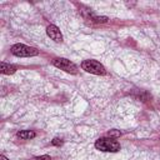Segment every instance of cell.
Segmentation results:
<instances>
[{
	"mask_svg": "<svg viewBox=\"0 0 160 160\" xmlns=\"http://www.w3.org/2000/svg\"><path fill=\"white\" fill-rule=\"evenodd\" d=\"M95 148L105 152H116L120 150V144L112 138H100L95 141Z\"/></svg>",
	"mask_w": 160,
	"mask_h": 160,
	"instance_id": "1",
	"label": "cell"
},
{
	"mask_svg": "<svg viewBox=\"0 0 160 160\" xmlns=\"http://www.w3.org/2000/svg\"><path fill=\"white\" fill-rule=\"evenodd\" d=\"M11 54L19 58H29V56H35L39 54L38 49L24 45V44H15L11 46Z\"/></svg>",
	"mask_w": 160,
	"mask_h": 160,
	"instance_id": "2",
	"label": "cell"
},
{
	"mask_svg": "<svg viewBox=\"0 0 160 160\" xmlns=\"http://www.w3.org/2000/svg\"><path fill=\"white\" fill-rule=\"evenodd\" d=\"M81 68H82V70H85L90 74H95V75H105L106 74V70H105L104 65L100 64L96 60H92V59L84 60L81 62Z\"/></svg>",
	"mask_w": 160,
	"mask_h": 160,
	"instance_id": "3",
	"label": "cell"
},
{
	"mask_svg": "<svg viewBox=\"0 0 160 160\" xmlns=\"http://www.w3.org/2000/svg\"><path fill=\"white\" fill-rule=\"evenodd\" d=\"M52 64H54V66H56L58 69H60V70H64V71H66V72H70V74H78V66L72 62V61H70V60H68V59H65V58H55L54 60H52Z\"/></svg>",
	"mask_w": 160,
	"mask_h": 160,
	"instance_id": "4",
	"label": "cell"
},
{
	"mask_svg": "<svg viewBox=\"0 0 160 160\" xmlns=\"http://www.w3.org/2000/svg\"><path fill=\"white\" fill-rule=\"evenodd\" d=\"M46 34H48V36L51 39V40H54L55 42H61L62 41V35H61V31H60V29L56 26V25H48V28H46Z\"/></svg>",
	"mask_w": 160,
	"mask_h": 160,
	"instance_id": "5",
	"label": "cell"
},
{
	"mask_svg": "<svg viewBox=\"0 0 160 160\" xmlns=\"http://www.w3.org/2000/svg\"><path fill=\"white\" fill-rule=\"evenodd\" d=\"M0 66H1V74H4V75H11V74H14L16 71V68L14 65L6 64L4 61L0 64Z\"/></svg>",
	"mask_w": 160,
	"mask_h": 160,
	"instance_id": "6",
	"label": "cell"
},
{
	"mask_svg": "<svg viewBox=\"0 0 160 160\" xmlns=\"http://www.w3.org/2000/svg\"><path fill=\"white\" fill-rule=\"evenodd\" d=\"M16 135H18L20 139H22V140H30V139H32V138L36 136V134H35L32 130H21V131H19Z\"/></svg>",
	"mask_w": 160,
	"mask_h": 160,
	"instance_id": "7",
	"label": "cell"
},
{
	"mask_svg": "<svg viewBox=\"0 0 160 160\" xmlns=\"http://www.w3.org/2000/svg\"><path fill=\"white\" fill-rule=\"evenodd\" d=\"M108 135H109V138H112V139H115V138L120 136V135H121V132H120L119 130H110V131L108 132Z\"/></svg>",
	"mask_w": 160,
	"mask_h": 160,
	"instance_id": "8",
	"label": "cell"
},
{
	"mask_svg": "<svg viewBox=\"0 0 160 160\" xmlns=\"http://www.w3.org/2000/svg\"><path fill=\"white\" fill-rule=\"evenodd\" d=\"M30 160H51V158L49 155H40V156H34Z\"/></svg>",
	"mask_w": 160,
	"mask_h": 160,
	"instance_id": "9",
	"label": "cell"
},
{
	"mask_svg": "<svg viewBox=\"0 0 160 160\" xmlns=\"http://www.w3.org/2000/svg\"><path fill=\"white\" fill-rule=\"evenodd\" d=\"M51 144H52V145H55V146H60V145L62 144V140H61V139H59V138H55V139H52V140H51Z\"/></svg>",
	"mask_w": 160,
	"mask_h": 160,
	"instance_id": "10",
	"label": "cell"
},
{
	"mask_svg": "<svg viewBox=\"0 0 160 160\" xmlns=\"http://www.w3.org/2000/svg\"><path fill=\"white\" fill-rule=\"evenodd\" d=\"M0 160H9L6 156H4V155H0Z\"/></svg>",
	"mask_w": 160,
	"mask_h": 160,
	"instance_id": "11",
	"label": "cell"
}]
</instances>
